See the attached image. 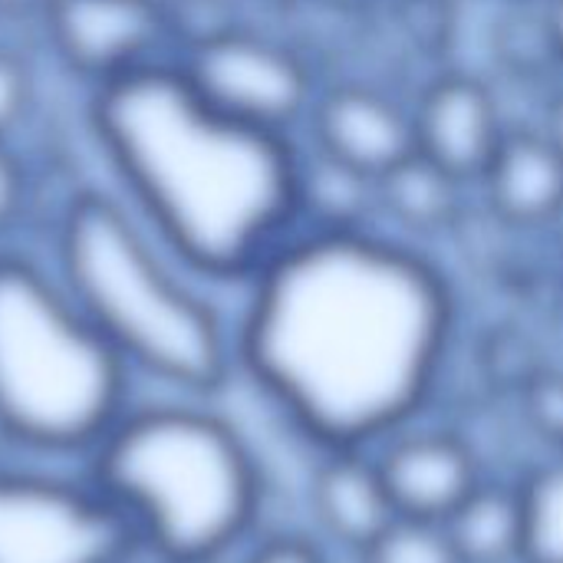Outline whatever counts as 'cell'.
<instances>
[{
  "label": "cell",
  "instance_id": "obj_3",
  "mask_svg": "<svg viewBox=\"0 0 563 563\" xmlns=\"http://www.w3.org/2000/svg\"><path fill=\"white\" fill-rule=\"evenodd\" d=\"M46 261L132 376L211 396L234 373V330L205 280L109 185H82L59 201Z\"/></svg>",
  "mask_w": 563,
  "mask_h": 563
},
{
  "label": "cell",
  "instance_id": "obj_21",
  "mask_svg": "<svg viewBox=\"0 0 563 563\" xmlns=\"http://www.w3.org/2000/svg\"><path fill=\"white\" fill-rule=\"evenodd\" d=\"M521 406L525 419L534 435L551 442L558 452H563V376L551 369H538L525 386H521Z\"/></svg>",
  "mask_w": 563,
  "mask_h": 563
},
{
  "label": "cell",
  "instance_id": "obj_1",
  "mask_svg": "<svg viewBox=\"0 0 563 563\" xmlns=\"http://www.w3.org/2000/svg\"><path fill=\"white\" fill-rule=\"evenodd\" d=\"M244 287L238 366L310 442L363 449L426 406L452 294L422 254L369 228H297Z\"/></svg>",
  "mask_w": 563,
  "mask_h": 563
},
{
  "label": "cell",
  "instance_id": "obj_22",
  "mask_svg": "<svg viewBox=\"0 0 563 563\" xmlns=\"http://www.w3.org/2000/svg\"><path fill=\"white\" fill-rule=\"evenodd\" d=\"M244 563H323L320 551L300 538H274L261 544Z\"/></svg>",
  "mask_w": 563,
  "mask_h": 563
},
{
  "label": "cell",
  "instance_id": "obj_13",
  "mask_svg": "<svg viewBox=\"0 0 563 563\" xmlns=\"http://www.w3.org/2000/svg\"><path fill=\"white\" fill-rule=\"evenodd\" d=\"M310 501L323 531L356 554L396 518L379 462H369L360 449H336L323 459Z\"/></svg>",
  "mask_w": 563,
  "mask_h": 563
},
{
  "label": "cell",
  "instance_id": "obj_7",
  "mask_svg": "<svg viewBox=\"0 0 563 563\" xmlns=\"http://www.w3.org/2000/svg\"><path fill=\"white\" fill-rule=\"evenodd\" d=\"M135 548L89 475L0 465V563H122Z\"/></svg>",
  "mask_w": 563,
  "mask_h": 563
},
{
  "label": "cell",
  "instance_id": "obj_6",
  "mask_svg": "<svg viewBox=\"0 0 563 563\" xmlns=\"http://www.w3.org/2000/svg\"><path fill=\"white\" fill-rule=\"evenodd\" d=\"M172 59L208 106L254 129L290 135L317 99L303 56L244 26L191 33Z\"/></svg>",
  "mask_w": 563,
  "mask_h": 563
},
{
  "label": "cell",
  "instance_id": "obj_19",
  "mask_svg": "<svg viewBox=\"0 0 563 563\" xmlns=\"http://www.w3.org/2000/svg\"><path fill=\"white\" fill-rule=\"evenodd\" d=\"M36 69L26 53L0 40V139H16L36 109Z\"/></svg>",
  "mask_w": 563,
  "mask_h": 563
},
{
  "label": "cell",
  "instance_id": "obj_17",
  "mask_svg": "<svg viewBox=\"0 0 563 563\" xmlns=\"http://www.w3.org/2000/svg\"><path fill=\"white\" fill-rule=\"evenodd\" d=\"M521 563H563V452L521 488Z\"/></svg>",
  "mask_w": 563,
  "mask_h": 563
},
{
  "label": "cell",
  "instance_id": "obj_5",
  "mask_svg": "<svg viewBox=\"0 0 563 563\" xmlns=\"http://www.w3.org/2000/svg\"><path fill=\"white\" fill-rule=\"evenodd\" d=\"M132 379L49 261L0 244V442L89 459L132 406Z\"/></svg>",
  "mask_w": 563,
  "mask_h": 563
},
{
  "label": "cell",
  "instance_id": "obj_2",
  "mask_svg": "<svg viewBox=\"0 0 563 563\" xmlns=\"http://www.w3.org/2000/svg\"><path fill=\"white\" fill-rule=\"evenodd\" d=\"M109 188L205 284H247L300 228L297 142L208 106L175 59L86 92Z\"/></svg>",
  "mask_w": 563,
  "mask_h": 563
},
{
  "label": "cell",
  "instance_id": "obj_8",
  "mask_svg": "<svg viewBox=\"0 0 563 563\" xmlns=\"http://www.w3.org/2000/svg\"><path fill=\"white\" fill-rule=\"evenodd\" d=\"M36 30L82 92L165 63L178 49L172 0H46Z\"/></svg>",
  "mask_w": 563,
  "mask_h": 563
},
{
  "label": "cell",
  "instance_id": "obj_10",
  "mask_svg": "<svg viewBox=\"0 0 563 563\" xmlns=\"http://www.w3.org/2000/svg\"><path fill=\"white\" fill-rule=\"evenodd\" d=\"M412 119L416 152L468 185L485 175L505 139L495 96L468 76H445L432 82Z\"/></svg>",
  "mask_w": 563,
  "mask_h": 563
},
{
  "label": "cell",
  "instance_id": "obj_15",
  "mask_svg": "<svg viewBox=\"0 0 563 563\" xmlns=\"http://www.w3.org/2000/svg\"><path fill=\"white\" fill-rule=\"evenodd\" d=\"M465 185L468 181L455 178L422 152H412L406 162L376 178L379 211L409 231H442L459 221Z\"/></svg>",
  "mask_w": 563,
  "mask_h": 563
},
{
  "label": "cell",
  "instance_id": "obj_20",
  "mask_svg": "<svg viewBox=\"0 0 563 563\" xmlns=\"http://www.w3.org/2000/svg\"><path fill=\"white\" fill-rule=\"evenodd\" d=\"M33 195L36 185L16 142L0 139V244H13V234L33 214Z\"/></svg>",
  "mask_w": 563,
  "mask_h": 563
},
{
  "label": "cell",
  "instance_id": "obj_11",
  "mask_svg": "<svg viewBox=\"0 0 563 563\" xmlns=\"http://www.w3.org/2000/svg\"><path fill=\"white\" fill-rule=\"evenodd\" d=\"M396 515L445 525L482 485L478 459L452 432H419L396 439L379 459Z\"/></svg>",
  "mask_w": 563,
  "mask_h": 563
},
{
  "label": "cell",
  "instance_id": "obj_18",
  "mask_svg": "<svg viewBox=\"0 0 563 563\" xmlns=\"http://www.w3.org/2000/svg\"><path fill=\"white\" fill-rule=\"evenodd\" d=\"M363 563H462L445 525L396 515L363 551Z\"/></svg>",
  "mask_w": 563,
  "mask_h": 563
},
{
  "label": "cell",
  "instance_id": "obj_4",
  "mask_svg": "<svg viewBox=\"0 0 563 563\" xmlns=\"http://www.w3.org/2000/svg\"><path fill=\"white\" fill-rule=\"evenodd\" d=\"M89 482L162 563H214L251 528L261 475L238 429L191 402L129 406L89 452Z\"/></svg>",
  "mask_w": 563,
  "mask_h": 563
},
{
  "label": "cell",
  "instance_id": "obj_26",
  "mask_svg": "<svg viewBox=\"0 0 563 563\" xmlns=\"http://www.w3.org/2000/svg\"><path fill=\"white\" fill-rule=\"evenodd\" d=\"M320 3H330V7H356V3H366V0H320Z\"/></svg>",
  "mask_w": 563,
  "mask_h": 563
},
{
  "label": "cell",
  "instance_id": "obj_24",
  "mask_svg": "<svg viewBox=\"0 0 563 563\" xmlns=\"http://www.w3.org/2000/svg\"><path fill=\"white\" fill-rule=\"evenodd\" d=\"M548 30H551V40H554V46L563 53V0H554V7H551V23H548Z\"/></svg>",
  "mask_w": 563,
  "mask_h": 563
},
{
  "label": "cell",
  "instance_id": "obj_25",
  "mask_svg": "<svg viewBox=\"0 0 563 563\" xmlns=\"http://www.w3.org/2000/svg\"><path fill=\"white\" fill-rule=\"evenodd\" d=\"M548 139L558 145V152L563 155V99L554 106V112H551V125H548Z\"/></svg>",
  "mask_w": 563,
  "mask_h": 563
},
{
  "label": "cell",
  "instance_id": "obj_16",
  "mask_svg": "<svg viewBox=\"0 0 563 563\" xmlns=\"http://www.w3.org/2000/svg\"><path fill=\"white\" fill-rule=\"evenodd\" d=\"M462 563L521 561V492L482 482L445 521Z\"/></svg>",
  "mask_w": 563,
  "mask_h": 563
},
{
  "label": "cell",
  "instance_id": "obj_12",
  "mask_svg": "<svg viewBox=\"0 0 563 563\" xmlns=\"http://www.w3.org/2000/svg\"><path fill=\"white\" fill-rule=\"evenodd\" d=\"M488 208L508 224H548L563 211V155L538 132H505L478 178Z\"/></svg>",
  "mask_w": 563,
  "mask_h": 563
},
{
  "label": "cell",
  "instance_id": "obj_23",
  "mask_svg": "<svg viewBox=\"0 0 563 563\" xmlns=\"http://www.w3.org/2000/svg\"><path fill=\"white\" fill-rule=\"evenodd\" d=\"M46 0H0V20H40Z\"/></svg>",
  "mask_w": 563,
  "mask_h": 563
},
{
  "label": "cell",
  "instance_id": "obj_14",
  "mask_svg": "<svg viewBox=\"0 0 563 563\" xmlns=\"http://www.w3.org/2000/svg\"><path fill=\"white\" fill-rule=\"evenodd\" d=\"M297 201L300 228L320 231H360L379 214L376 178L327 155L313 142L310 148H297Z\"/></svg>",
  "mask_w": 563,
  "mask_h": 563
},
{
  "label": "cell",
  "instance_id": "obj_9",
  "mask_svg": "<svg viewBox=\"0 0 563 563\" xmlns=\"http://www.w3.org/2000/svg\"><path fill=\"white\" fill-rule=\"evenodd\" d=\"M310 142L327 155L379 178L416 152V119L376 89L336 86L317 92L307 115Z\"/></svg>",
  "mask_w": 563,
  "mask_h": 563
}]
</instances>
